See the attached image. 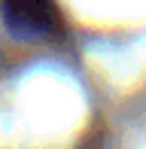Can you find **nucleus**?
Instances as JSON below:
<instances>
[{
    "label": "nucleus",
    "mask_w": 146,
    "mask_h": 149,
    "mask_svg": "<svg viewBox=\"0 0 146 149\" xmlns=\"http://www.w3.org/2000/svg\"><path fill=\"white\" fill-rule=\"evenodd\" d=\"M3 22L15 37L37 40L58 28V6L55 0H0Z\"/></svg>",
    "instance_id": "1"
}]
</instances>
